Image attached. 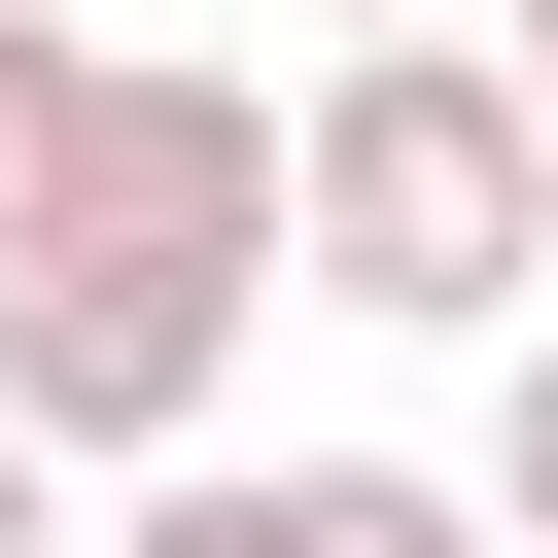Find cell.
<instances>
[{
	"mask_svg": "<svg viewBox=\"0 0 558 558\" xmlns=\"http://www.w3.org/2000/svg\"><path fill=\"white\" fill-rule=\"evenodd\" d=\"M279 279L314 314H558V140H523V70L488 35H349L314 105H279Z\"/></svg>",
	"mask_w": 558,
	"mask_h": 558,
	"instance_id": "1",
	"label": "cell"
},
{
	"mask_svg": "<svg viewBox=\"0 0 558 558\" xmlns=\"http://www.w3.org/2000/svg\"><path fill=\"white\" fill-rule=\"evenodd\" d=\"M209 384H244V279L0 244V453H209Z\"/></svg>",
	"mask_w": 558,
	"mask_h": 558,
	"instance_id": "2",
	"label": "cell"
},
{
	"mask_svg": "<svg viewBox=\"0 0 558 558\" xmlns=\"http://www.w3.org/2000/svg\"><path fill=\"white\" fill-rule=\"evenodd\" d=\"M35 244H140V279H279V70H105Z\"/></svg>",
	"mask_w": 558,
	"mask_h": 558,
	"instance_id": "3",
	"label": "cell"
},
{
	"mask_svg": "<svg viewBox=\"0 0 558 558\" xmlns=\"http://www.w3.org/2000/svg\"><path fill=\"white\" fill-rule=\"evenodd\" d=\"M105 558H488L418 453H140V523Z\"/></svg>",
	"mask_w": 558,
	"mask_h": 558,
	"instance_id": "4",
	"label": "cell"
},
{
	"mask_svg": "<svg viewBox=\"0 0 558 558\" xmlns=\"http://www.w3.org/2000/svg\"><path fill=\"white\" fill-rule=\"evenodd\" d=\"M70 105H105V35H70V0H0V244L70 209Z\"/></svg>",
	"mask_w": 558,
	"mask_h": 558,
	"instance_id": "5",
	"label": "cell"
},
{
	"mask_svg": "<svg viewBox=\"0 0 558 558\" xmlns=\"http://www.w3.org/2000/svg\"><path fill=\"white\" fill-rule=\"evenodd\" d=\"M453 523H488V558H558V314H523V384H488V453H453Z\"/></svg>",
	"mask_w": 558,
	"mask_h": 558,
	"instance_id": "6",
	"label": "cell"
},
{
	"mask_svg": "<svg viewBox=\"0 0 558 558\" xmlns=\"http://www.w3.org/2000/svg\"><path fill=\"white\" fill-rule=\"evenodd\" d=\"M453 35H488V70H523V140H558V0H453Z\"/></svg>",
	"mask_w": 558,
	"mask_h": 558,
	"instance_id": "7",
	"label": "cell"
},
{
	"mask_svg": "<svg viewBox=\"0 0 558 558\" xmlns=\"http://www.w3.org/2000/svg\"><path fill=\"white\" fill-rule=\"evenodd\" d=\"M0 558H70V453H0Z\"/></svg>",
	"mask_w": 558,
	"mask_h": 558,
	"instance_id": "8",
	"label": "cell"
},
{
	"mask_svg": "<svg viewBox=\"0 0 558 558\" xmlns=\"http://www.w3.org/2000/svg\"><path fill=\"white\" fill-rule=\"evenodd\" d=\"M314 35H453V0H314Z\"/></svg>",
	"mask_w": 558,
	"mask_h": 558,
	"instance_id": "9",
	"label": "cell"
}]
</instances>
